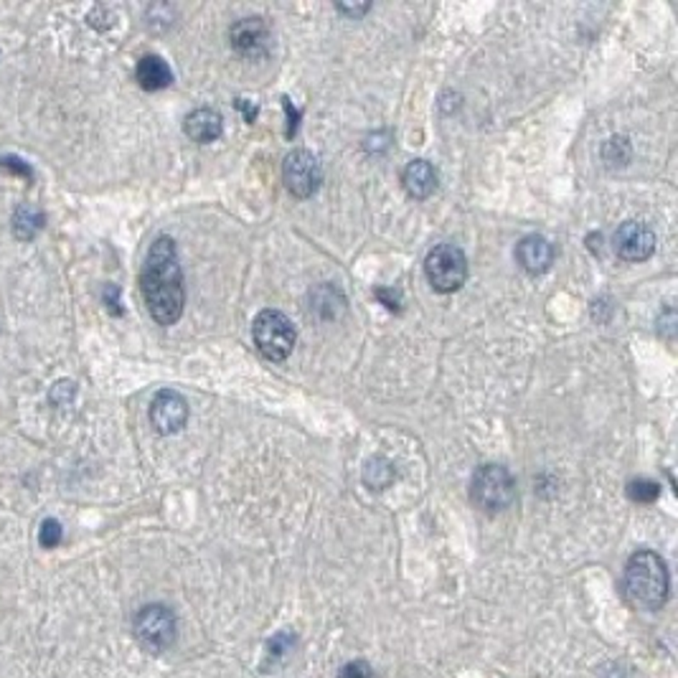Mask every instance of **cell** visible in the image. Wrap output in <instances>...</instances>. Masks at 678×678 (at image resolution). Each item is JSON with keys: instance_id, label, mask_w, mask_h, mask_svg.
Listing matches in <instances>:
<instances>
[{"instance_id": "12", "label": "cell", "mask_w": 678, "mask_h": 678, "mask_svg": "<svg viewBox=\"0 0 678 678\" xmlns=\"http://www.w3.org/2000/svg\"><path fill=\"white\" fill-rule=\"evenodd\" d=\"M183 130L193 142H214L219 140L224 132V120L216 110L211 107H199L186 117Z\"/></svg>"}, {"instance_id": "7", "label": "cell", "mask_w": 678, "mask_h": 678, "mask_svg": "<svg viewBox=\"0 0 678 678\" xmlns=\"http://www.w3.org/2000/svg\"><path fill=\"white\" fill-rule=\"evenodd\" d=\"M283 178L287 191L298 199H310L323 183V165L310 150H292L283 165Z\"/></svg>"}, {"instance_id": "4", "label": "cell", "mask_w": 678, "mask_h": 678, "mask_svg": "<svg viewBox=\"0 0 678 678\" xmlns=\"http://www.w3.org/2000/svg\"><path fill=\"white\" fill-rule=\"evenodd\" d=\"M252 338L267 361H284L295 348V328L280 310H262L254 318Z\"/></svg>"}, {"instance_id": "20", "label": "cell", "mask_w": 678, "mask_h": 678, "mask_svg": "<svg viewBox=\"0 0 678 678\" xmlns=\"http://www.w3.org/2000/svg\"><path fill=\"white\" fill-rule=\"evenodd\" d=\"M338 678H379V676L374 674V668H371L369 663L353 661V663H346V665L341 668Z\"/></svg>"}, {"instance_id": "21", "label": "cell", "mask_w": 678, "mask_h": 678, "mask_svg": "<svg viewBox=\"0 0 678 678\" xmlns=\"http://www.w3.org/2000/svg\"><path fill=\"white\" fill-rule=\"evenodd\" d=\"M0 168H5V171H11V174L23 175V178H31L33 171L29 168V163H23V160L18 158H3L0 160Z\"/></svg>"}, {"instance_id": "9", "label": "cell", "mask_w": 678, "mask_h": 678, "mask_svg": "<svg viewBox=\"0 0 678 678\" xmlns=\"http://www.w3.org/2000/svg\"><path fill=\"white\" fill-rule=\"evenodd\" d=\"M615 252L625 262H646L656 252V234L640 221H625L615 232Z\"/></svg>"}, {"instance_id": "3", "label": "cell", "mask_w": 678, "mask_h": 678, "mask_svg": "<svg viewBox=\"0 0 678 678\" xmlns=\"http://www.w3.org/2000/svg\"><path fill=\"white\" fill-rule=\"evenodd\" d=\"M516 498V480L504 465H483L470 480V501L483 513H501Z\"/></svg>"}, {"instance_id": "24", "label": "cell", "mask_w": 678, "mask_h": 678, "mask_svg": "<svg viewBox=\"0 0 678 678\" xmlns=\"http://www.w3.org/2000/svg\"><path fill=\"white\" fill-rule=\"evenodd\" d=\"M105 298H107V302H110L107 308H112V313H120V308H117V287H114V284H110V287H107Z\"/></svg>"}, {"instance_id": "15", "label": "cell", "mask_w": 678, "mask_h": 678, "mask_svg": "<svg viewBox=\"0 0 678 678\" xmlns=\"http://www.w3.org/2000/svg\"><path fill=\"white\" fill-rule=\"evenodd\" d=\"M41 226H44V214L38 208H33L29 204L18 206L16 214H13V234L18 239L29 242V239H33L41 232Z\"/></svg>"}, {"instance_id": "17", "label": "cell", "mask_w": 678, "mask_h": 678, "mask_svg": "<svg viewBox=\"0 0 678 678\" xmlns=\"http://www.w3.org/2000/svg\"><path fill=\"white\" fill-rule=\"evenodd\" d=\"M628 496H631L632 501H638V504H653L661 496V486L656 480L638 478V480L628 483Z\"/></svg>"}, {"instance_id": "22", "label": "cell", "mask_w": 678, "mask_h": 678, "mask_svg": "<svg viewBox=\"0 0 678 678\" xmlns=\"http://www.w3.org/2000/svg\"><path fill=\"white\" fill-rule=\"evenodd\" d=\"M374 295H377V298H379L381 302H384V305L389 308V310H399V295H396L394 290H386V287H379V290H377Z\"/></svg>"}, {"instance_id": "1", "label": "cell", "mask_w": 678, "mask_h": 678, "mask_svg": "<svg viewBox=\"0 0 678 678\" xmlns=\"http://www.w3.org/2000/svg\"><path fill=\"white\" fill-rule=\"evenodd\" d=\"M140 290L148 313L158 326H174L175 320L183 316V305H186L183 272L178 265L175 242L171 237H160L153 242L142 267Z\"/></svg>"}, {"instance_id": "14", "label": "cell", "mask_w": 678, "mask_h": 678, "mask_svg": "<svg viewBox=\"0 0 678 678\" xmlns=\"http://www.w3.org/2000/svg\"><path fill=\"white\" fill-rule=\"evenodd\" d=\"M135 77H138V84L148 92H158V89H165L174 84V72L171 66L163 62L160 56H142L138 62V69H135Z\"/></svg>"}, {"instance_id": "8", "label": "cell", "mask_w": 678, "mask_h": 678, "mask_svg": "<svg viewBox=\"0 0 678 678\" xmlns=\"http://www.w3.org/2000/svg\"><path fill=\"white\" fill-rule=\"evenodd\" d=\"M150 422L160 435H175L189 422V402L174 389H163L150 404Z\"/></svg>"}, {"instance_id": "5", "label": "cell", "mask_w": 678, "mask_h": 678, "mask_svg": "<svg viewBox=\"0 0 678 678\" xmlns=\"http://www.w3.org/2000/svg\"><path fill=\"white\" fill-rule=\"evenodd\" d=\"M132 632L135 640L140 643L148 653H165L175 643L178 635V623L171 607L165 605H145L138 610V615L132 620Z\"/></svg>"}, {"instance_id": "11", "label": "cell", "mask_w": 678, "mask_h": 678, "mask_svg": "<svg viewBox=\"0 0 678 678\" xmlns=\"http://www.w3.org/2000/svg\"><path fill=\"white\" fill-rule=\"evenodd\" d=\"M516 257H519L521 267L526 269L529 275H541V272L552 267L554 244L549 239L538 237V234H529V237H523L519 242Z\"/></svg>"}, {"instance_id": "13", "label": "cell", "mask_w": 678, "mask_h": 678, "mask_svg": "<svg viewBox=\"0 0 678 678\" xmlns=\"http://www.w3.org/2000/svg\"><path fill=\"white\" fill-rule=\"evenodd\" d=\"M402 183L411 199H429L437 189V171L427 160H411L402 174Z\"/></svg>"}, {"instance_id": "16", "label": "cell", "mask_w": 678, "mask_h": 678, "mask_svg": "<svg viewBox=\"0 0 678 678\" xmlns=\"http://www.w3.org/2000/svg\"><path fill=\"white\" fill-rule=\"evenodd\" d=\"M394 478H396L394 465H392L386 458H371L369 462H366V468H363V483L374 490L389 488Z\"/></svg>"}, {"instance_id": "10", "label": "cell", "mask_w": 678, "mask_h": 678, "mask_svg": "<svg viewBox=\"0 0 678 678\" xmlns=\"http://www.w3.org/2000/svg\"><path fill=\"white\" fill-rule=\"evenodd\" d=\"M229 38H232V47L242 54H259L267 48L269 29L265 18H242L232 26Z\"/></svg>"}, {"instance_id": "25", "label": "cell", "mask_w": 678, "mask_h": 678, "mask_svg": "<svg viewBox=\"0 0 678 678\" xmlns=\"http://www.w3.org/2000/svg\"><path fill=\"white\" fill-rule=\"evenodd\" d=\"M338 11H343V13H351V16H361L369 11V5H359V8H343V5H338Z\"/></svg>"}, {"instance_id": "23", "label": "cell", "mask_w": 678, "mask_h": 678, "mask_svg": "<svg viewBox=\"0 0 678 678\" xmlns=\"http://www.w3.org/2000/svg\"><path fill=\"white\" fill-rule=\"evenodd\" d=\"M283 102H284V112H287V120H290V123H287V138H292V135H295V130H298V110L290 105V99H283Z\"/></svg>"}, {"instance_id": "19", "label": "cell", "mask_w": 678, "mask_h": 678, "mask_svg": "<svg viewBox=\"0 0 678 678\" xmlns=\"http://www.w3.org/2000/svg\"><path fill=\"white\" fill-rule=\"evenodd\" d=\"M64 537V529L62 523L56 519H47L41 523V531H38V541H41V547L44 549H56L59 544H62Z\"/></svg>"}, {"instance_id": "18", "label": "cell", "mask_w": 678, "mask_h": 678, "mask_svg": "<svg viewBox=\"0 0 678 678\" xmlns=\"http://www.w3.org/2000/svg\"><path fill=\"white\" fill-rule=\"evenodd\" d=\"M605 160L610 165H625L631 160V142L625 138H613V140L605 142Z\"/></svg>"}, {"instance_id": "6", "label": "cell", "mask_w": 678, "mask_h": 678, "mask_svg": "<svg viewBox=\"0 0 678 678\" xmlns=\"http://www.w3.org/2000/svg\"><path fill=\"white\" fill-rule=\"evenodd\" d=\"M425 275L429 284L442 295L455 292L468 280V259L455 244H440L427 254Z\"/></svg>"}, {"instance_id": "2", "label": "cell", "mask_w": 678, "mask_h": 678, "mask_svg": "<svg viewBox=\"0 0 678 678\" xmlns=\"http://www.w3.org/2000/svg\"><path fill=\"white\" fill-rule=\"evenodd\" d=\"M623 589L632 607L648 610V613L661 610L671 592V577H668L665 562L650 549L635 552L625 564Z\"/></svg>"}]
</instances>
